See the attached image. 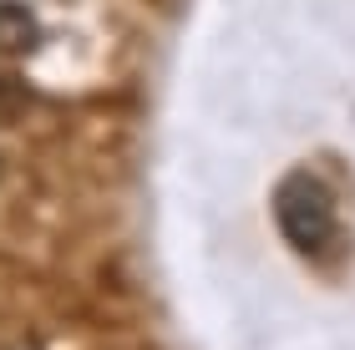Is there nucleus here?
<instances>
[{"instance_id": "1", "label": "nucleus", "mask_w": 355, "mask_h": 350, "mask_svg": "<svg viewBox=\"0 0 355 350\" xmlns=\"http://www.w3.org/2000/svg\"><path fill=\"white\" fill-rule=\"evenodd\" d=\"M274 224H279L284 244L304 254V259H325L330 244L340 238V209H335V193L315 173H284L279 188H274Z\"/></svg>"}, {"instance_id": "2", "label": "nucleus", "mask_w": 355, "mask_h": 350, "mask_svg": "<svg viewBox=\"0 0 355 350\" xmlns=\"http://www.w3.org/2000/svg\"><path fill=\"white\" fill-rule=\"evenodd\" d=\"M36 21H31V10L26 6H15V0H0V51L6 56H21L36 46Z\"/></svg>"}, {"instance_id": "3", "label": "nucleus", "mask_w": 355, "mask_h": 350, "mask_svg": "<svg viewBox=\"0 0 355 350\" xmlns=\"http://www.w3.org/2000/svg\"><path fill=\"white\" fill-rule=\"evenodd\" d=\"M0 350H21V345H0Z\"/></svg>"}]
</instances>
